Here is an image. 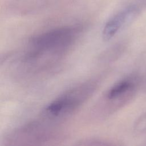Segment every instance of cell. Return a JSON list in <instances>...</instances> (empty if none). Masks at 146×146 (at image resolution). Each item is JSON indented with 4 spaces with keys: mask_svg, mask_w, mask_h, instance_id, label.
Returning a JSON list of instances; mask_svg holds the SVG:
<instances>
[{
    "mask_svg": "<svg viewBox=\"0 0 146 146\" xmlns=\"http://www.w3.org/2000/svg\"><path fill=\"white\" fill-rule=\"evenodd\" d=\"M82 30L80 26H66L32 36L21 57V64L30 71L51 67L72 48Z\"/></svg>",
    "mask_w": 146,
    "mask_h": 146,
    "instance_id": "cell-1",
    "label": "cell"
},
{
    "mask_svg": "<svg viewBox=\"0 0 146 146\" xmlns=\"http://www.w3.org/2000/svg\"><path fill=\"white\" fill-rule=\"evenodd\" d=\"M97 87L98 82L92 80L70 88L43 109L42 117L46 121L51 122L70 117L92 96Z\"/></svg>",
    "mask_w": 146,
    "mask_h": 146,
    "instance_id": "cell-2",
    "label": "cell"
},
{
    "mask_svg": "<svg viewBox=\"0 0 146 146\" xmlns=\"http://www.w3.org/2000/svg\"><path fill=\"white\" fill-rule=\"evenodd\" d=\"M56 136L55 129L46 123H28L11 132L7 137L8 145H35L51 141Z\"/></svg>",
    "mask_w": 146,
    "mask_h": 146,
    "instance_id": "cell-3",
    "label": "cell"
},
{
    "mask_svg": "<svg viewBox=\"0 0 146 146\" xmlns=\"http://www.w3.org/2000/svg\"><path fill=\"white\" fill-rule=\"evenodd\" d=\"M134 82L131 79L121 80L107 91L96 108L101 116L113 113L124 106L132 96L135 90Z\"/></svg>",
    "mask_w": 146,
    "mask_h": 146,
    "instance_id": "cell-4",
    "label": "cell"
},
{
    "mask_svg": "<svg viewBox=\"0 0 146 146\" xmlns=\"http://www.w3.org/2000/svg\"><path fill=\"white\" fill-rule=\"evenodd\" d=\"M137 13V10L135 6H129L110 18L102 30L103 39L106 41L111 39L134 19Z\"/></svg>",
    "mask_w": 146,
    "mask_h": 146,
    "instance_id": "cell-5",
    "label": "cell"
},
{
    "mask_svg": "<svg viewBox=\"0 0 146 146\" xmlns=\"http://www.w3.org/2000/svg\"><path fill=\"white\" fill-rule=\"evenodd\" d=\"M136 129L137 131H144L146 129V115L139 120L137 123L136 124Z\"/></svg>",
    "mask_w": 146,
    "mask_h": 146,
    "instance_id": "cell-6",
    "label": "cell"
}]
</instances>
